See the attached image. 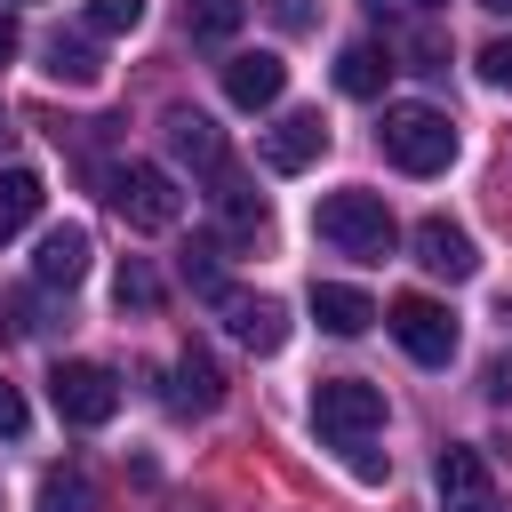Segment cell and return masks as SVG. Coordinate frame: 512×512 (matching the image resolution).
<instances>
[{
    "instance_id": "23",
    "label": "cell",
    "mask_w": 512,
    "mask_h": 512,
    "mask_svg": "<svg viewBox=\"0 0 512 512\" xmlns=\"http://www.w3.org/2000/svg\"><path fill=\"white\" fill-rule=\"evenodd\" d=\"M112 296H120V304H136V312H152V304H160V280L128 256V264H120V280H112Z\"/></svg>"
},
{
    "instance_id": "18",
    "label": "cell",
    "mask_w": 512,
    "mask_h": 512,
    "mask_svg": "<svg viewBox=\"0 0 512 512\" xmlns=\"http://www.w3.org/2000/svg\"><path fill=\"white\" fill-rule=\"evenodd\" d=\"M40 200H48L40 168H0V240H16V232L40 216Z\"/></svg>"
},
{
    "instance_id": "25",
    "label": "cell",
    "mask_w": 512,
    "mask_h": 512,
    "mask_svg": "<svg viewBox=\"0 0 512 512\" xmlns=\"http://www.w3.org/2000/svg\"><path fill=\"white\" fill-rule=\"evenodd\" d=\"M264 8H272V24H280V32H312V24H320V8H312V0H264Z\"/></svg>"
},
{
    "instance_id": "8",
    "label": "cell",
    "mask_w": 512,
    "mask_h": 512,
    "mask_svg": "<svg viewBox=\"0 0 512 512\" xmlns=\"http://www.w3.org/2000/svg\"><path fill=\"white\" fill-rule=\"evenodd\" d=\"M328 152V120L320 112H280L272 128H264V168L272 176H296V168H312Z\"/></svg>"
},
{
    "instance_id": "1",
    "label": "cell",
    "mask_w": 512,
    "mask_h": 512,
    "mask_svg": "<svg viewBox=\"0 0 512 512\" xmlns=\"http://www.w3.org/2000/svg\"><path fill=\"white\" fill-rule=\"evenodd\" d=\"M312 232H320L336 256H360V264H384V256L400 248V224H392L384 192H368V184H344V192H328V200L312 208Z\"/></svg>"
},
{
    "instance_id": "34",
    "label": "cell",
    "mask_w": 512,
    "mask_h": 512,
    "mask_svg": "<svg viewBox=\"0 0 512 512\" xmlns=\"http://www.w3.org/2000/svg\"><path fill=\"white\" fill-rule=\"evenodd\" d=\"M416 8H440V0H416Z\"/></svg>"
},
{
    "instance_id": "17",
    "label": "cell",
    "mask_w": 512,
    "mask_h": 512,
    "mask_svg": "<svg viewBox=\"0 0 512 512\" xmlns=\"http://www.w3.org/2000/svg\"><path fill=\"white\" fill-rule=\"evenodd\" d=\"M168 400L192 408V416H208V408L224 400V368H216L200 344H184V352H176V392H168Z\"/></svg>"
},
{
    "instance_id": "21",
    "label": "cell",
    "mask_w": 512,
    "mask_h": 512,
    "mask_svg": "<svg viewBox=\"0 0 512 512\" xmlns=\"http://www.w3.org/2000/svg\"><path fill=\"white\" fill-rule=\"evenodd\" d=\"M40 512H88V472H80V464L48 472V480H40Z\"/></svg>"
},
{
    "instance_id": "12",
    "label": "cell",
    "mask_w": 512,
    "mask_h": 512,
    "mask_svg": "<svg viewBox=\"0 0 512 512\" xmlns=\"http://www.w3.org/2000/svg\"><path fill=\"white\" fill-rule=\"evenodd\" d=\"M216 224H224V240H264L272 232V208H264V192H248L232 168H216Z\"/></svg>"
},
{
    "instance_id": "14",
    "label": "cell",
    "mask_w": 512,
    "mask_h": 512,
    "mask_svg": "<svg viewBox=\"0 0 512 512\" xmlns=\"http://www.w3.org/2000/svg\"><path fill=\"white\" fill-rule=\"evenodd\" d=\"M32 280H40V288H80V280H88V232H80V224H56V232L40 240V256H32Z\"/></svg>"
},
{
    "instance_id": "9",
    "label": "cell",
    "mask_w": 512,
    "mask_h": 512,
    "mask_svg": "<svg viewBox=\"0 0 512 512\" xmlns=\"http://www.w3.org/2000/svg\"><path fill=\"white\" fill-rule=\"evenodd\" d=\"M408 240H416V264H424L432 280H472V272H480L472 232H464V224H448V216H424Z\"/></svg>"
},
{
    "instance_id": "24",
    "label": "cell",
    "mask_w": 512,
    "mask_h": 512,
    "mask_svg": "<svg viewBox=\"0 0 512 512\" xmlns=\"http://www.w3.org/2000/svg\"><path fill=\"white\" fill-rule=\"evenodd\" d=\"M88 24L96 32H136L144 24V0H88Z\"/></svg>"
},
{
    "instance_id": "7",
    "label": "cell",
    "mask_w": 512,
    "mask_h": 512,
    "mask_svg": "<svg viewBox=\"0 0 512 512\" xmlns=\"http://www.w3.org/2000/svg\"><path fill=\"white\" fill-rule=\"evenodd\" d=\"M432 496H440V512H496V472H488V456H480V448H440Z\"/></svg>"
},
{
    "instance_id": "5",
    "label": "cell",
    "mask_w": 512,
    "mask_h": 512,
    "mask_svg": "<svg viewBox=\"0 0 512 512\" xmlns=\"http://www.w3.org/2000/svg\"><path fill=\"white\" fill-rule=\"evenodd\" d=\"M384 328H392V344H400L416 368H448V360H456V320H448V304H432V296H392V304H384Z\"/></svg>"
},
{
    "instance_id": "31",
    "label": "cell",
    "mask_w": 512,
    "mask_h": 512,
    "mask_svg": "<svg viewBox=\"0 0 512 512\" xmlns=\"http://www.w3.org/2000/svg\"><path fill=\"white\" fill-rule=\"evenodd\" d=\"M16 48H24V32H16V24H8V16H0V64H8V56H16Z\"/></svg>"
},
{
    "instance_id": "32",
    "label": "cell",
    "mask_w": 512,
    "mask_h": 512,
    "mask_svg": "<svg viewBox=\"0 0 512 512\" xmlns=\"http://www.w3.org/2000/svg\"><path fill=\"white\" fill-rule=\"evenodd\" d=\"M480 8H496V16H512V0H480Z\"/></svg>"
},
{
    "instance_id": "26",
    "label": "cell",
    "mask_w": 512,
    "mask_h": 512,
    "mask_svg": "<svg viewBox=\"0 0 512 512\" xmlns=\"http://www.w3.org/2000/svg\"><path fill=\"white\" fill-rule=\"evenodd\" d=\"M24 424H32V408H24V392L0 376V432H8V440H24Z\"/></svg>"
},
{
    "instance_id": "30",
    "label": "cell",
    "mask_w": 512,
    "mask_h": 512,
    "mask_svg": "<svg viewBox=\"0 0 512 512\" xmlns=\"http://www.w3.org/2000/svg\"><path fill=\"white\" fill-rule=\"evenodd\" d=\"M504 336H512V296H504ZM496 392H512V360H496Z\"/></svg>"
},
{
    "instance_id": "3",
    "label": "cell",
    "mask_w": 512,
    "mask_h": 512,
    "mask_svg": "<svg viewBox=\"0 0 512 512\" xmlns=\"http://www.w3.org/2000/svg\"><path fill=\"white\" fill-rule=\"evenodd\" d=\"M104 200L120 208V224H128V232H168V224L184 216L176 176H168V168H152V160H120V168H104Z\"/></svg>"
},
{
    "instance_id": "19",
    "label": "cell",
    "mask_w": 512,
    "mask_h": 512,
    "mask_svg": "<svg viewBox=\"0 0 512 512\" xmlns=\"http://www.w3.org/2000/svg\"><path fill=\"white\" fill-rule=\"evenodd\" d=\"M384 72H392V56H384V48H368V40H352V48L336 56V88H344V96H360V104H368V96H384Z\"/></svg>"
},
{
    "instance_id": "2",
    "label": "cell",
    "mask_w": 512,
    "mask_h": 512,
    "mask_svg": "<svg viewBox=\"0 0 512 512\" xmlns=\"http://www.w3.org/2000/svg\"><path fill=\"white\" fill-rule=\"evenodd\" d=\"M384 160L408 168V176H440L456 160V120L432 112V104H384Z\"/></svg>"
},
{
    "instance_id": "15",
    "label": "cell",
    "mask_w": 512,
    "mask_h": 512,
    "mask_svg": "<svg viewBox=\"0 0 512 512\" xmlns=\"http://www.w3.org/2000/svg\"><path fill=\"white\" fill-rule=\"evenodd\" d=\"M40 72H48L56 88H96V80H104V56H96L80 32H48V48H40Z\"/></svg>"
},
{
    "instance_id": "33",
    "label": "cell",
    "mask_w": 512,
    "mask_h": 512,
    "mask_svg": "<svg viewBox=\"0 0 512 512\" xmlns=\"http://www.w3.org/2000/svg\"><path fill=\"white\" fill-rule=\"evenodd\" d=\"M368 8H392V0H368Z\"/></svg>"
},
{
    "instance_id": "4",
    "label": "cell",
    "mask_w": 512,
    "mask_h": 512,
    "mask_svg": "<svg viewBox=\"0 0 512 512\" xmlns=\"http://www.w3.org/2000/svg\"><path fill=\"white\" fill-rule=\"evenodd\" d=\"M312 424H320V440L360 448V440L384 432V392L360 384V376H320V384H312Z\"/></svg>"
},
{
    "instance_id": "6",
    "label": "cell",
    "mask_w": 512,
    "mask_h": 512,
    "mask_svg": "<svg viewBox=\"0 0 512 512\" xmlns=\"http://www.w3.org/2000/svg\"><path fill=\"white\" fill-rule=\"evenodd\" d=\"M48 400H56V416H64V424L96 432V424H112V408H120V376H112L104 360H56Z\"/></svg>"
},
{
    "instance_id": "20",
    "label": "cell",
    "mask_w": 512,
    "mask_h": 512,
    "mask_svg": "<svg viewBox=\"0 0 512 512\" xmlns=\"http://www.w3.org/2000/svg\"><path fill=\"white\" fill-rule=\"evenodd\" d=\"M240 16H248V0H184L192 40H232V32H240Z\"/></svg>"
},
{
    "instance_id": "13",
    "label": "cell",
    "mask_w": 512,
    "mask_h": 512,
    "mask_svg": "<svg viewBox=\"0 0 512 512\" xmlns=\"http://www.w3.org/2000/svg\"><path fill=\"white\" fill-rule=\"evenodd\" d=\"M160 136H168V152H176L184 168H200V176H216V168H224V136H216V120H208V112H168V120H160Z\"/></svg>"
},
{
    "instance_id": "22",
    "label": "cell",
    "mask_w": 512,
    "mask_h": 512,
    "mask_svg": "<svg viewBox=\"0 0 512 512\" xmlns=\"http://www.w3.org/2000/svg\"><path fill=\"white\" fill-rule=\"evenodd\" d=\"M184 280H192L208 304H224V296H232V288H224V264H216V248H208V240H192V248H184Z\"/></svg>"
},
{
    "instance_id": "28",
    "label": "cell",
    "mask_w": 512,
    "mask_h": 512,
    "mask_svg": "<svg viewBox=\"0 0 512 512\" xmlns=\"http://www.w3.org/2000/svg\"><path fill=\"white\" fill-rule=\"evenodd\" d=\"M344 464H352V472H360V480H384V456H376V448H368V440H360V448H344Z\"/></svg>"
},
{
    "instance_id": "29",
    "label": "cell",
    "mask_w": 512,
    "mask_h": 512,
    "mask_svg": "<svg viewBox=\"0 0 512 512\" xmlns=\"http://www.w3.org/2000/svg\"><path fill=\"white\" fill-rule=\"evenodd\" d=\"M40 320H32V296H8V336H32Z\"/></svg>"
},
{
    "instance_id": "27",
    "label": "cell",
    "mask_w": 512,
    "mask_h": 512,
    "mask_svg": "<svg viewBox=\"0 0 512 512\" xmlns=\"http://www.w3.org/2000/svg\"><path fill=\"white\" fill-rule=\"evenodd\" d=\"M480 80L488 88H512V40H488L480 48Z\"/></svg>"
},
{
    "instance_id": "10",
    "label": "cell",
    "mask_w": 512,
    "mask_h": 512,
    "mask_svg": "<svg viewBox=\"0 0 512 512\" xmlns=\"http://www.w3.org/2000/svg\"><path fill=\"white\" fill-rule=\"evenodd\" d=\"M280 88H288V64H280L272 48H248V56H232V64H224V96H232L240 112L280 104Z\"/></svg>"
},
{
    "instance_id": "11",
    "label": "cell",
    "mask_w": 512,
    "mask_h": 512,
    "mask_svg": "<svg viewBox=\"0 0 512 512\" xmlns=\"http://www.w3.org/2000/svg\"><path fill=\"white\" fill-rule=\"evenodd\" d=\"M224 328H232L248 352H280V344H288V304H280V296H240V288H232V296H224Z\"/></svg>"
},
{
    "instance_id": "16",
    "label": "cell",
    "mask_w": 512,
    "mask_h": 512,
    "mask_svg": "<svg viewBox=\"0 0 512 512\" xmlns=\"http://www.w3.org/2000/svg\"><path fill=\"white\" fill-rule=\"evenodd\" d=\"M312 320H320L328 336H360V328L376 320V304H368L360 288H344V280H312Z\"/></svg>"
}]
</instances>
